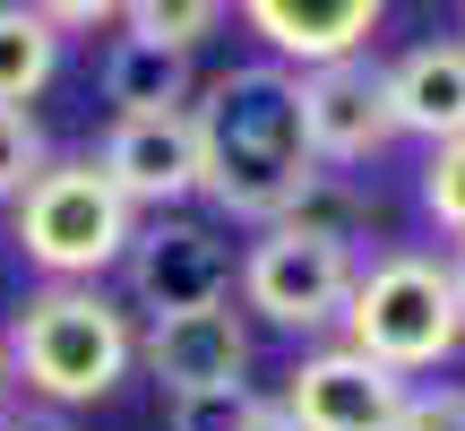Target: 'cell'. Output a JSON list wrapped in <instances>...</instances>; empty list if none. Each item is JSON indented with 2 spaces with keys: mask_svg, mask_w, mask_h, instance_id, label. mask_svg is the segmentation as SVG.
<instances>
[{
  "mask_svg": "<svg viewBox=\"0 0 465 431\" xmlns=\"http://www.w3.org/2000/svg\"><path fill=\"white\" fill-rule=\"evenodd\" d=\"M199 130V199L232 225H284L328 165L311 155L302 130V69L284 61H242L190 95Z\"/></svg>",
  "mask_w": 465,
  "mask_h": 431,
  "instance_id": "6da1fadb",
  "label": "cell"
},
{
  "mask_svg": "<svg viewBox=\"0 0 465 431\" xmlns=\"http://www.w3.org/2000/svg\"><path fill=\"white\" fill-rule=\"evenodd\" d=\"M0 346H9V380L35 406L86 415L138 371V319L104 285H35L9 311Z\"/></svg>",
  "mask_w": 465,
  "mask_h": 431,
  "instance_id": "7a4b0ae2",
  "label": "cell"
},
{
  "mask_svg": "<svg viewBox=\"0 0 465 431\" xmlns=\"http://www.w3.org/2000/svg\"><path fill=\"white\" fill-rule=\"evenodd\" d=\"M138 207L113 190V173L95 155H52L9 207V242L44 285H95L104 267L130 259Z\"/></svg>",
  "mask_w": 465,
  "mask_h": 431,
  "instance_id": "3957f363",
  "label": "cell"
},
{
  "mask_svg": "<svg viewBox=\"0 0 465 431\" xmlns=\"http://www.w3.org/2000/svg\"><path fill=\"white\" fill-rule=\"evenodd\" d=\"M345 346H362L371 363H388L397 380H414V371H440V363L465 346L457 276L431 259V250H380V259L353 276Z\"/></svg>",
  "mask_w": 465,
  "mask_h": 431,
  "instance_id": "277c9868",
  "label": "cell"
},
{
  "mask_svg": "<svg viewBox=\"0 0 465 431\" xmlns=\"http://www.w3.org/2000/svg\"><path fill=\"white\" fill-rule=\"evenodd\" d=\"M353 276H362L353 242L284 216V225H259V242L242 250L232 294H242L250 319H267V328H284V336H328V328H345Z\"/></svg>",
  "mask_w": 465,
  "mask_h": 431,
  "instance_id": "5b68a950",
  "label": "cell"
},
{
  "mask_svg": "<svg viewBox=\"0 0 465 431\" xmlns=\"http://www.w3.org/2000/svg\"><path fill=\"white\" fill-rule=\"evenodd\" d=\"M121 276H130V302L147 319H173V311H216V302H232L242 259H232V242L207 225V216L164 207V216H138Z\"/></svg>",
  "mask_w": 465,
  "mask_h": 431,
  "instance_id": "8992f818",
  "label": "cell"
},
{
  "mask_svg": "<svg viewBox=\"0 0 465 431\" xmlns=\"http://www.w3.org/2000/svg\"><path fill=\"white\" fill-rule=\"evenodd\" d=\"M302 130H311V155L328 173H353V165H380L397 147V104H388V69L380 61H319L302 69Z\"/></svg>",
  "mask_w": 465,
  "mask_h": 431,
  "instance_id": "52a82bcc",
  "label": "cell"
},
{
  "mask_svg": "<svg viewBox=\"0 0 465 431\" xmlns=\"http://www.w3.org/2000/svg\"><path fill=\"white\" fill-rule=\"evenodd\" d=\"M284 415L302 431H397L405 415V380L388 363H371L362 346H311L293 371H284Z\"/></svg>",
  "mask_w": 465,
  "mask_h": 431,
  "instance_id": "ba28073f",
  "label": "cell"
},
{
  "mask_svg": "<svg viewBox=\"0 0 465 431\" xmlns=\"http://www.w3.org/2000/svg\"><path fill=\"white\" fill-rule=\"evenodd\" d=\"M95 165L113 173V190L138 216L199 199V130H190V113H113Z\"/></svg>",
  "mask_w": 465,
  "mask_h": 431,
  "instance_id": "9c48e42d",
  "label": "cell"
},
{
  "mask_svg": "<svg viewBox=\"0 0 465 431\" xmlns=\"http://www.w3.org/2000/svg\"><path fill=\"white\" fill-rule=\"evenodd\" d=\"M250 319L216 302V311H173V319H147L138 328V371H147L164 397L182 388H242L250 380Z\"/></svg>",
  "mask_w": 465,
  "mask_h": 431,
  "instance_id": "30bf717a",
  "label": "cell"
},
{
  "mask_svg": "<svg viewBox=\"0 0 465 431\" xmlns=\"http://www.w3.org/2000/svg\"><path fill=\"white\" fill-rule=\"evenodd\" d=\"M388 0H232L250 35L267 44V61L284 69H319V61H353L371 44Z\"/></svg>",
  "mask_w": 465,
  "mask_h": 431,
  "instance_id": "8fae6325",
  "label": "cell"
},
{
  "mask_svg": "<svg viewBox=\"0 0 465 431\" xmlns=\"http://www.w3.org/2000/svg\"><path fill=\"white\" fill-rule=\"evenodd\" d=\"M388 104H397L405 138H431V147L465 138V35H440V44L388 61Z\"/></svg>",
  "mask_w": 465,
  "mask_h": 431,
  "instance_id": "7c38bea8",
  "label": "cell"
},
{
  "mask_svg": "<svg viewBox=\"0 0 465 431\" xmlns=\"http://www.w3.org/2000/svg\"><path fill=\"white\" fill-rule=\"evenodd\" d=\"M95 86L113 113H190V95H199L190 52L147 44V35H113V52L95 61Z\"/></svg>",
  "mask_w": 465,
  "mask_h": 431,
  "instance_id": "4fadbf2b",
  "label": "cell"
},
{
  "mask_svg": "<svg viewBox=\"0 0 465 431\" xmlns=\"http://www.w3.org/2000/svg\"><path fill=\"white\" fill-rule=\"evenodd\" d=\"M61 44L26 0H0V104H35L52 78H61Z\"/></svg>",
  "mask_w": 465,
  "mask_h": 431,
  "instance_id": "5bb4252c",
  "label": "cell"
},
{
  "mask_svg": "<svg viewBox=\"0 0 465 431\" xmlns=\"http://www.w3.org/2000/svg\"><path fill=\"white\" fill-rule=\"evenodd\" d=\"M232 17V0H121V26L147 35V44H173V52H199Z\"/></svg>",
  "mask_w": 465,
  "mask_h": 431,
  "instance_id": "9a60e30c",
  "label": "cell"
},
{
  "mask_svg": "<svg viewBox=\"0 0 465 431\" xmlns=\"http://www.w3.org/2000/svg\"><path fill=\"white\" fill-rule=\"evenodd\" d=\"M44 165H52L44 121H35L26 104H0V207H17V190H26Z\"/></svg>",
  "mask_w": 465,
  "mask_h": 431,
  "instance_id": "2e32d148",
  "label": "cell"
},
{
  "mask_svg": "<svg viewBox=\"0 0 465 431\" xmlns=\"http://www.w3.org/2000/svg\"><path fill=\"white\" fill-rule=\"evenodd\" d=\"M422 216H431L449 242H465V138L431 147V165H422Z\"/></svg>",
  "mask_w": 465,
  "mask_h": 431,
  "instance_id": "e0dca14e",
  "label": "cell"
},
{
  "mask_svg": "<svg viewBox=\"0 0 465 431\" xmlns=\"http://www.w3.org/2000/svg\"><path fill=\"white\" fill-rule=\"evenodd\" d=\"M250 406H259V388H182L173 397V431H242Z\"/></svg>",
  "mask_w": 465,
  "mask_h": 431,
  "instance_id": "ac0fdd59",
  "label": "cell"
},
{
  "mask_svg": "<svg viewBox=\"0 0 465 431\" xmlns=\"http://www.w3.org/2000/svg\"><path fill=\"white\" fill-rule=\"evenodd\" d=\"M397 431H465V388H405Z\"/></svg>",
  "mask_w": 465,
  "mask_h": 431,
  "instance_id": "d6986e66",
  "label": "cell"
},
{
  "mask_svg": "<svg viewBox=\"0 0 465 431\" xmlns=\"http://www.w3.org/2000/svg\"><path fill=\"white\" fill-rule=\"evenodd\" d=\"M35 17H44L52 35H86V26H113L121 17V0H26Z\"/></svg>",
  "mask_w": 465,
  "mask_h": 431,
  "instance_id": "ffe728a7",
  "label": "cell"
},
{
  "mask_svg": "<svg viewBox=\"0 0 465 431\" xmlns=\"http://www.w3.org/2000/svg\"><path fill=\"white\" fill-rule=\"evenodd\" d=\"M17 431H78V415H61V406H26Z\"/></svg>",
  "mask_w": 465,
  "mask_h": 431,
  "instance_id": "44dd1931",
  "label": "cell"
},
{
  "mask_svg": "<svg viewBox=\"0 0 465 431\" xmlns=\"http://www.w3.org/2000/svg\"><path fill=\"white\" fill-rule=\"evenodd\" d=\"M242 431H302V423H293V415H284V406H276V397H259V406H250V423H242Z\"/></svg>",
  "mask_w": 465,
  "mask_h": 431,
  "instance_id": "7402d4cb",
  "label": "cell"
},
{
  "mask_svg": "<svg viewBox=\"0 0 465 431\" xmlns=\"http://www.w3.org/2000/svg\"><path fill=\"white\" fill-rule=\"evenodd\" d=\"M9 388H17V380H9V346H0V415H9Z\"/></svg>",
  "mask_w": 465,
  "mask_h": 431,
  "instance_id": "603a6c76",
  "label": "cell"
},
{
  "mask_svg": "<svg viewBox=\"0 0 465 431\" xmlns=\"http://www.w3.org/2000/svg\"><path fill=\"white\" fill-rule=\"evenodd\" d=\"M449 276H457V302H465V242H457V259H449Z\"/></svg>",
  "mask_w": 465,
  "mask_h": 431,
  "instance_id": "cb8c5ba5",
  "label": "cell"
},
{
  "mask_svg": "<svg viewBox=\"0 0 465 431\" xmlns=\"http://www.w3.org/2000/svg\"><path fill=\"white\" fill-rule=\"evenodd\" d=\"M0 431H17V423H9V415H0Z\"/></svg>",
  "mask_w": 465,
  "mask_h": 431,
  "instance_id": "d4e9b609",
  "label": "cell"
}]
</instances>
